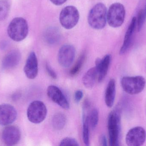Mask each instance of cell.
Masks as SVG:
<instances>
[{
	"instance_id": "52a82bcc",
	"label": "cell",
	"mask_w": 146,
	"mask_h": 146,
	"mask_svg": "<svg viewBox=\"0 0 146 146\" xmlns=\"http://www.w3.org/2000/svg\"><path fill=\"white\" fill-rule=\"evenodd\" d=\"M80 14L78 9L73 6L65 7L62 10L60 15L61 25L66 29L74 27L78 23Z\"/></svg>"
},
{
	"instance_id": "8fae6325",
	"label": "cell",
	"mask_w": 146,
	"mask_h": 146,
	"mask_svg": "<svg viewBox=\"0 0 146 146\" xmlns=\"http://www.w3.org/2000/svg\"><path fill=\"white\" fill-rule=\"evenodd\" d=\"M17 112L13 106L8 104L0 105V125L8 126L16 119Z\"/></svg>"
},
{
	"instance_id": "4fadbf2b",
	"label": "cell",
	"mask_w": 146,
	"mask_h": 146,
	"mask_svg": "<svg viewBox=\"0 0 146 146\" xmlns=\"http://www.w3.org/2000/svg\"><path fill=\"white\" fill-rule=\"evenodd\" d=\"M24 72L28 79H33L38 74V62L35 52L30 53L24 67Z\"/></svg>"
},
{
	"instance_id": "e0dca14e",
	"label": "cell",
	"mask_w": 146,
	"mask_h": 146,
	"mask_svg": "<svg viewBox=\"0 0 146 146\" xmlns=\"http://www.w3.org/2000/svg\"><path fill=\"white\" fill-rule=\"evenodd\" d=\"M116 94V84L115 80L111 79L108 83L105 94V102L106 106L111 108L115 102Z\"/></svg>"
},
{
	"instance_id": "7c38bea8",
	"label": "cell",
	"mask_w": 146,
	"mask_h": 146,
	"mask_svg": "<svg viewBox=\"0 0 146 146\" xmlns=\"http://www.w3.org/2000/svg\"><path fill=\"white\" fill-rule=\"evenodd\" d=\"M20 139V131L16 126L8 125L3 130L2 139L6 145H15L19 142Z\"/></svg>"
},
{
	"instance_id": "2e32d148",
	"label": "cell",
	"mask_w": 146,
	"mask_h": 146,
	"mask_svg": "<svg viewBox=\"0 0 146 146\" xmlns=\"http://www.w3.org/2000/svg\"><path fill=\"white\" fill-rule=\"evenodd\" d=\"M21 55L18 50H13L8 53L3 60V68L9 69L16 67L20 61Z\"/></svg>"
},
{
	"instance_id": "7a4b0ae2",
	"label": "cell",
	"mask_w": 146,
	"mask_h": 146,
	"mask_svg": "<svg viewBox=\"0 0 146 146\" xmlns=\"http://www.w3.org/2000/svg\"><path fill=\"white\" fill-rule=\"evenodd\" d=\"M108 129L110 145L119 146L121 130V114L118 110L110 113L108 119Z\"/></svg>"
},
{
	"instance_id": "9a60e30c",
	"label": "cell",
	"mask_w": 146,
	"mask_h": 146,
	"mask_svg": "<svg viewBox=\"0 0 146 146\" xmlns=\"http://www.w3.org/2000/svg\"><path fill=\"white\" fill-rule=\"evenodd\" d=\"M111 57L107 55L102 59L98 58L95 61V66L98 71V81L100 82L104 80L107 75L110 64Z\"/></svg>"
},
{
	"instance_id": "ffe728a7",
	"label": "cell",
	"mask_w": 146,
	"mask_h": 146,
	"mask_svg": "<svg viewBox=\"0 0 146 146\" xmlns=\"http://www.w3.org/2000/svg\"><path fill=\"white\" fill-rule=\"evenodd\" d=\"M66 123V116L62 113H57L52 118V123L53 128L56 130L63 129Z\"/></svg>"
},
{
	"instance_id": "83f0119b",
	"label": "cell",
	"mask_w": 146,
	"mask_h": 146,
	"mask_svg": "<svg viewBox=\"0 0 146 146\" xmlns=\"http://www.w3.org/2000/svg\"><path fill=\"white\" fill-rule=\"evenodd\" d=\"M83 97V93L81 90H77L75 92L74 95V100L76 103H79Z\"/></svg>"
},
{
	"instance_id": "ba28073f",
	"label": "cell",
	"mask_w": 146,
	"mask_h": 146,
	"mask_svg": "<svg viewBox=\"0 0 146 146\" xmlns=\"http://www.w3.org/2000/svg\"><path fill=\"white\" fill-rule=\"evenodd\" d=\"M75 55L76 49L74 46L70 44L62 45L58 52L59 64L63 67H69L72 64Z\"/></svg>"
},
{
	"instance_id": "cb8c5ba5",
	"label": "cell",
	"mask_w": 146,
	"mask_h": 146,
	"mask_svg": "<svg viewBox=\"0 0 146 146\" xmlns=\"http://www.w3.org/2000/svg\"><path fill=\"white\" fill-rule=\"evenodd\" d=\"M99 121V112L96 109H93L88 114L89 126L94 129L98 125Z\"/></svg>"
},
{
	"instance_id": "5bb4252c",
	"label": "cell",
	"mask_w": 146,
	"mask_h": 146,
	"mask_svg": "<svg viewBox=\"0 0 146 146\" xmlns=\"http://www.w3.org/2000/svg\"><path fill=\"white\" fill-rule=\"evenodd\" d=\"M136 28V17H133L126 31L123 43L119 52L120 55H124L129 49L132 44L133 36Z\"/></svg>"
},
{
	"instance_id": "8992f818",
	"label": "cell",
	"mask_w": 146,
	"mask_h": 146,
	"mask_svg": "<svg viewBox=\"0 0 146 146\" xmlns=\"http://www.w3.org/2000/svg\"><path fill=\"white\" fill-rule=\"evenodd\" d=\"M48 110L45 105L39 100L30 103L27 110V117L31 122L39 124L42 122L47 116Z\"/></svg>"
},
{
	"instance_id": "3957f363",
	"label": "cell",
	"mask_w": 146,
	"mask_h": 146,
	"mask_svg": "<svg viewBox=\"0 0 146 146\" xmlns=\"http://www.w3.org/2000/svg\"><path fill=\"white\" fill-rule=\"evenodd\" d=\"M9 37L14 41L24 40L28 33V25L26 20L21 17H16L11 21L7 28Z\"/></svg>"
},
{
	"instance_id": "277c9868",
	"label": "cell",
	"mask_w": 146,
	"mask_h": 146,
	"mask_svg": "<svg viewBox=\"0 0 146 146\" xmlns=\"http://www.w3.org/2000/svg\"><path fill=\"white\" fill-rule=\"evenodd\" d=\"M146 79L142 76H124L121 80V85L127 93L131 95L139 94L144 90Z\"/></svg>"
},
{
	"instance_id": "f1b7e54d",
	"label": "cell",
	"mask_w": 146,
	"mask_h": 146,
	"mask_svg": "<svg viewBox=\"0 0 146 146\" xmlns=\"http://www.w3.org/2000/svg\"><path fill=\"white\" fill-rule=\"evenodd\" d=\"M99 142L100 145L106 146L107 145V141L104 135H102L100 137Z\"/></svg>"
},
{
	"instance_id": "603a6c76",
	"label": "cell",
	"mask_w": 146,
	"mask_h": 146,
	"mask_svg": "<svg viewBox=\"0 0 146 146\" xmlns=\"http://www.w3.org/2000/svg\"><path fill=\"white\" fill-rule=\"evenodd\" d=\"M10 5L7 0H0V20H3L9 13Z\"/></svg>"
},
{
	"instance_id": "d6986e66",
	"label": "cell",
	"mask_w": 146,
	"mask_h": 146,
	"mask_svg": "<svg viewBox=\"0 0 146 146\" xmlns=\"http://www.w3.org/2000/svg\"><path fill=\"white\" fill-rule=\"evenodd\" d=\"M60 38V31L56 27H49L44 32V39L50 44H54L59 42Z\"/></svg>"
},
{
	"instance_id": "4316f807",
	"label": "cell",
	"mask_w": 146,
	"mask_h": 146,
	"mask_svg": "<svg viewBox=\"0 0 146 146\" xmlns=\"http://www.w3.org/2000/svg\"><path fill=\"white\" fill-rule=\"evenodd\" d=\"M45 68H46V71L48 73V74L52 79H56L57 78V75L55 73L54 69L51 68L50 65L48 63H46L45 65Z\"/></svg>"
},
{
	"instance_id": "5b68a950",
	"label": "cell",
	"mask_w": 146,
	"mask_h": 146,
	"mask_svg": "<svg viewBox=\"0 0 146 146\" xmlns=\"http://www.w3.org/2000/svg\"><path fill=\"white\" fill-rule=\"evenodd\" d=\"M125 15L124 6L120 3H115L111 5L107 12V22L111 27H120L124 22Z\"/></svg>"
},
{
	"instance_id": "484cf974",
	"label": "cell",
	"mask_w": 146,
	"mask_h": 146,
	"mask_svg": "<svg viewBox=\"0 0 146 146\" xmlns=\"http://www.w3.org/2000/svg\"><path fill=\"white\" fill-rule=\"evenodd\" d=\"M60 146H79V144L75 139L71 137H66L62 140Z\"/></svg>"
},
{
	"instance_id": "7402d4cb",
	"label": "cell",
	"mask_w": 146,
	"mask_h": 146,
	"mask_svg": "<svg viewBox=\"0 0 146 146\" xmlns=\"http://www.w3.org/2000/svg\"><path fill=\"white\" fill-rule=\"evenodd\" d=\"M86 58V56L85 53H83L79 57L77 61L73 66L70 71V73L71 75H73V76L76 75L80 72L84 64Z\"/></svg>"
},
{
	"instance_id": "d4e9b609",
	"label": "cell",
	"mask_w": 146,
	"mask_h": 146,
	"mask_svg": "<svg viewBox=\"0 0 146 146\" xmlns=\"http://www.w3.org/2000/svg\"><path fill=\"white\" fill-rule=\"evenodd\" d=\"M146 19V10L141 9L139 11L138 16L136 17V28L138 31H140L143 27Z\"/></svg>"
},
{
	"instance_id": "ac0fdd59",
	"label": "cell",
	"mask_w": 146,
	"mask_h": 146,
	"mask_svg": "<svg viewBox=\"0 0 146 146\" xmlns=\"http://www.w3.org/2000/svg\"><path fill=\"white\" fill-rule=\"evenodd\" d=\"M97 78H98V71L97 68L95 67L91 68L82 77V84L87 89H92L94 86Z\"/></svg>"
},
{
	"instance_id": "6da1fadb",
	"label": "cell",
	"mask_w": 146,
	"mask_h": 146,
	"mask_svg": "<svg viewBox=\"0 0 146 146\" xmlns=\"http://www.w3.org/2000/svg\"><path fill=\"white\" fill-rule=\"evenodd\" d=\"M88 24L94 29L104 28L107 21V9L104 3H99L90 10L88 17Z\"/></svg>"
},
{
	"instance_id": "30bf717a",
	"label": "cell",
	"mask_w": 146,
	"mask_h": 146,
	"mask_svg": "<svg viewBox=\"0 0 146 146\" xmlns=\"http://www.w3.org/2000/svg\"><path fill=\"white\" fill-rule=\"evenodd\" d=\"M47 94L48 97L60 107L65 110L70 108L69 103L60 89L54 85H50L47 89Z\"/></svg>"
},
{
	"instance_id": "44dd1931",
	"label": "cell",
	"mask_w": 146,
	"mask_h": 146,
	"mask_svg": "<svg viewBox=\"0 0 146 146\" xmlns=\"http://www.w3.org/2000/svg\"><path fill=\"white\" fill-rule=\"evenodd\" d=\"M89 127L88 114H86V111H83L82 139L84 144L86 146H89L90 144Z\"/></svg>"
},
{
	"instance_id": "9c48e42d",
	"label": "cell",
	"mask_w": 146,
	"mask_h": 146,
	"mask_svg": "<svg viewBox=\"0 0 146 146\" xmlns=\"http://www.w3.org/2000/svg\"><path fill=\"white\" fill-rule=\"evenodd\" d=\"M146 132L142 127H137L129 130L126 136V143L129 146H140L145 141Z\"/></svg>"
},
{
	"instance_id": "f546056e",
	"label": "cell",
	"mask_w": 146,
	"mask_h": 146,
	"mask_svg": "<svg viewBox=\"0 0 146 146\" xmlns=\"http://www.w3.org/2000/svg\"><path fill=\"white\" fill-rule=\"evenodd\" d=\"M67 0H50V1L55 5L59 6L65 3Z\"/></svg>"
}]
</instances>
